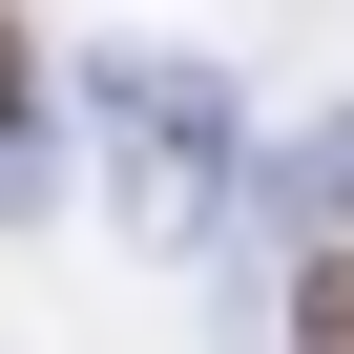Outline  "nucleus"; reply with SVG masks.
I'll list each match as a JSON object with an SVG mask.
<instances>
[{
  "label": "nucleus",
  "mask_w": 354,
  "mask_h": 354,
  "mask_svg": "<svg viewBox=\"0 0 354 354\" xmlns=\"http://www.w3.org/2000/svg\"><path fill=\"white\" fill-rule=\"evenodd\" d=\"M104 125H125V209H146V230H209V188H230V104H209V63L125 42V63H104Z\"/></svg>",
  "instance_id": "1"
},
{
  "label": "nucleus",
  "mask_w": 354,
  "mask_h": 354,
  "mask_svg": "<svg viewBox=\"0 0 354 354\" xmlns=\"http://www.w3.org/2000/svg\"><path fill=\"white\" fill-rule=\"evenodd\" d=\"M42 167H63V104H42V42H21V0H0V209H42Z\"/></svg>",
  "instance_id": "2"
},
{
  "label": "nucleus",
  "mask_w": 354,
  "mask_h": 354,
  "mask_svg": "<svg viewBox=\"0 0 354 354\" xmlns=\"http://www.w3.org/2000/svg\"><path fill=\"white\" fill-rule=\"evenodd\" d=\"M271 230H313V250H333V230H354V104H333V125H292V146H271Z\"/></svg>",
  "instance_id": "3"
},
{
  "label": "nucleus",
  "mask_w": 354,
  "mask_h": 354,
  "mask_svg": "<svg viewBox=\"0 0 354 354\" xmlns=\"http://www.w3.org/2000/svg\"><path fill=\"white\" fill-rule=\"evenodd\" d=\"M292 354H354V250H313V271H292Z\"/></svg>",
  "instance_id": "4"
}]
</instances>
